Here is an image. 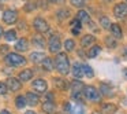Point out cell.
Listing matches in <instances>:
<instances>
[{
	"instance_id": "obj_9",
	"label": "cell",
	"mask_w": 127,
	"mask_h": 114,
	"mask_svg": "<svg viewBox=\"0 0 127 114\" xmlns=\"http://www.w3.org/2000/svg\"><path fill=\"white\" fill-rule=\"evenodd\" d=\"M64 110L68 113H74V114H83V106L82 105H71L70 102L64 103Z\"/></svg>"
},
{
	"instance_id": "obj_18",
	"label": "cell",
	"mask_w": 127,
	"mask_h": 114,
	"mask_svg": "<svg viewBox=\"0 0 127 114\" xmlns=\"http://www.w3.org/2000/svg\"><path fill=\"white\" fill-rule=\"evenodd\" d=\"M18 77H19V81L25 83V81H29L32 77H33V72H32L30 69H25L18 74Z\"/></svg>"
},
{
	"instance_id": "obj_19",
	"label": "cell",
	"mask_w": 127,
	"mask_h": 114,
	"mask_svg": "<svg viewBox=\"0 0 127 114\" xmlns=\"http://www.w3.org/2000/svg\"><path fill=\"white\" fill-rule=\"evenodd\" d=\"M56 106L53 102H44V105H42V111L47 114H52L53 111H55Z\"/></svg>"
},
{
	"instance_id": "obj_23",
	"label": "cell",
	"mask_w": 127,
	"mask_h": 114,
	"mask_svg": "<svg viewBox=\"0 0 127 114\" xmlns=\"http://www.w3.org/2000/svg\"><path fill=\"white\" fill-rule=\"evenodd\" d=\"M41 63H42V69L47 70V72H52L53 67H55V66H53V61L51 58H45Z\"/></svg>"
},
{
	"instance_id": "obj_41",
	"label": "cell",
	"mask_w": 127,
	"mask_h": 114,
	"mask_svg": "<svg viewBox=\"0 0 127 114\" xmlns=\"http://www.w3.org/2000/svg\"><path fill=\"white\" fill-rule=\"evenodd\" d=\"M0 114H11V113H10L8 110H1V111H0Z\"/></svg>"
},
{
	"instance_id": "obj_39",
	"label": "cell",
	"mask_w": 127,
	"mask_h": 114,
	"mask_svg": "<svg viewBox=\"0 0 127 114\" xmlns=\"http://www.w3.org/2000/svg\"><path fill=\"white\" fill-rule=\"evenodd\" d=\"M49 3H53V4H62L64 0H48Z\"/></svg>"
},
{
	"instance_id": "obj_42",
	"label": "cell",
	"mask_w": 127,
	"mask_h": 114,
	"mask_svg": "<svg viewBox=\"0 0 127 114\" xmlns=\"http://www.w3.org/2000/svg\"><path fill=\"white\" fill-rule=\"evenodd\" d=\"M25 114H37V113H34V111L33 110H28V111H26V113Z\"/></svg>"
},
{
	"instance_id": "obj_24",
	"label": "cell",
	"mask_w": 127,
	"mask_h": 114,
	"mask_svg": "<svg viewBox=\"0 0 127 114\" xmlns=\"http://www.w3.org/2000/svg\"><path fill=\"white\" fill-rule=\"evenodd\" d=\"M15 105H17V107H18V109H23L26 105H28L26 96H22V95L17 96V99H15Z\"/></svg>"
},
{
	"instance_id": "obj_16",
	"label": "cell",
	"mask_w": 127,
	"mask_h": 114,
	"mask_svg": "<svg viewBox=\"0 0 127 114\" xmlns=\"http://www.w3.org/2000/svg\"><path fill=\"white\" fill-rule=\"evenodd\" d=\"M26 100H28V105H30V106H37V105H38L40 98H38V95H37V94L28 92V94H26Z\"/></svg>"
},
{
	"instance_id": "obj_21",
	"label": "cell",
	"mask_w": 127,
	"mask_h": 114,
	"mask_svg": "<svg viewBox=\"0 0 127 114\" xmlns=\"http://www.w3.org/2000/svg\"><path fill=\"white\" fill-rule=\"evenodd\" d=\"M77 18L81 21V22H89V23L92 22V21H90V17H89V14H88V11H85V10H81V11H78Z\"/></svg>"
},
{
	"instance_id": "obj_40",
	"label": "cell",
	"mask_w": 127,
	"mask_h": 114,
	"mask_svg": "<svg viewBox=\"0 0 127 114\" xmlns=\"http://www.w3.org/2000/svg\"><path fill=\"white\" fill-rule=\"evenodd\" d=\"M123 77L127 78V67H126V69H123Z\"/></svg>"
},
{
	"instance_id": "obj_1",
	"label": "cell",
	"mask_w": 127,
	"mask_h": 114,
	"mask_svg": "<svg viewBox=\"0 0 127 114\" xmlns=\"http://www.w3.org/2000/svg\"><path fill=\"white\" fill-rule=\"evenodd\" d=\"M55 67L60 74H67L70 72V61L64 52H59L55 59Z\"/></svg>"
},
{
	"instance_id": "obj_15",
	"label": "cell",
	"mask_w": 127,
	"mask_h": 114,
	"mask_svg": "<svg viewBox=\"0 0 127 114\" xmlns=\"http://www.w3.org/2000/svg\"><path fill=\"white\" fill-rule=\"evenodd\" d=\"M111 33H112V36L115 37V39H122L123 37V32H122V28L118 25V23H112L111 25Z\"/></svg>"
},
{
	"instance_id": "obj_33",
	"label": "cell",
	"mask_w": 127,
	"mask_h": 114,
	"mask_svg": "<svg viewBox=\"0 0 127 114\" xmlns=\"http://www.w3.org/2000/svg\"><path fill=\"white\" fill-rule=\"evenodd\" d=\"M101 92H102V94H105V95H111V94H112V88H109L108 85L102 84V85H101Z\"/></svg>"
},
{
	"instance_id": "obj_28",
	"label": "cell",
	"mask_w": 127,
	"mask_h": 114,
	"mask_svg": "<svg viewBox=\"0 0 127 114\" xmlns=\"http://www.w3.org/2000/svg\"><path fill=\"white\" fill-rule=\"evenodd\" d=\"M56 17H58L60 21H63V19H66V18L70 17V11L68 10L62 8V10H59V11H56Z\"/></svg>"
},
{
	"instance_id": "obj_26",
	"label": "cell",
	"mask_w": 127,
	"mask_h": 114,
	"mask_svg": "<svg viewBox=\"0 0 127 114\" xmlns=\"http://www.w3.org/2000/svg\"><path fill=\"white\" fill-rule=\"evenodd\" d=\"M83 88H85V85H83L81 81H77V80H75V81H72V83H71V89H72V92H81Z\"/></svg>"
},
{
	"instance_id": "obj_3",
	"label": "cell",
	"mask_w": 127,
	"mask_h": 114,
	"mask_svg": "<svg viewBox=\"0 0 127 114\" xmlns=\"http://www.w3.org/2000/svg\"><path fill=\"white\" fill-rule=\"evenodd\" d=\"M83 95H85L86 99L92 100V102H100L101 100V96H100V92L97 91V88L92 85H88L83 88Z\"/></svg>"
},
{
	"instance_id": "obj_20",
	"label": "cell",
	"mask_w": 127,
	"mask_h": 114,
	"mask_svg": "<svg viewBox=\"0 0 127 114\" xmlns=\"http://www.w3.org/2000/svg\"><path fill=\"white\" fill-rule=\"evenodd\" d=\"M55 85H56V88H59V89H62V91H64V89H68V83H67L64 78H55Z\"/></svg>"
},
{
	"instance_id": "obj_14",
	"label": "cell",
	"mask_w": 127,
	"mask_h": 114,
	"mask_svg": "<svg viewBox=\"0 0 127 114\" xmlns=\"http://www.w3.org/2000/svg\"><path fill=\"white\" fill-rule=\"evenodd\" d=\"M7 87H8V89H11V91H18V89H21V81L17 80V78H7Z\"/></svg>"
},
{
	"instance_id": "obj_37",
	"label": "cell",
	"mask_w": 127,
	"mask_h": 114,
	"mask_svg": "<svg viewBox=\"0 0 127 114\" xmlns=\"http://www.w3.org/2000/svg\"><path fill=\"white\" fill-rule=\"evenodd\" d=\"M37 4H38V7H41V8H47L48 4L45 0H37Z\"/></svg>"
},
{
	"instance_id": "obj_27",
	"label": "cell",
	"mask_w": 127,
	"mask_h": 114,
	"mask_svg": "<svg viewBox=\"0 0 127 114\" xmlns=\"http://www.w3.org/2000/svg\"><path fill=\"white\" fill-rule=\"evenodd\" d=\"M100 25L102 26L104 29H111V21L108 17H105V15H102V17H100Z\"/></svg>"
},
{
	"instance_id": "obj_11",
	"label": "cell",
	"mask_w": 127,
	"mask_h": 114,
	"mask_svg": "<svg viewBox=\"0 0 127 114\" xmlns=\"http://www.w3.org/2000/svg\"><path fill=\"white\" fill-rule=\"evenodd\" d=\"M116 110H118V107L113 103H104V105H101V113L102 114H115Z\"/></svg>"
},
{
	"instance_id": "obj_30",
	"label": "cell",
	"mask_w": 127,
	"mask_h": 114,
	"mask_svg": "<svg viewBox=\"0 0 127 114\" xmlns=\"http://www.w3.org/2000/svg\"><path fill=\"white\" fill-rule=\"evenodd\" d=\"M82 66H83V74H85L88 78H92V77H93V76H94L93 69H92V67L89 66V65H86V63H85V65H82Z\"/></svg>"
},
{
	"instance_id": "obj_7",
	"label": "cell",
	"mask_w": 127,
	"mask_h": 114,
	"mask_svg": "<svg viewBox=\"0 0 127 114\" xmlns=\"http://www.w3.org/2000/svg\"><path fill=\"white\" fill-rule=\"evenodd\" d=\"M48 47H49V51L52 54H59L60 47H62V43H60L59 36H51L49 43H48Z\"/></svg>"
},
{
	"instance_id": "obj_10",
	"label": "cell",
	"mask_w": 127,
	"mask_h": 114,
	"mask_svg": "<svg viewBox=\"0 0 127 114\" xmlns=\"http://www.w3.org/2000/svg\"><path fill=\"white\" fill-rule=\"evenodd\" d=\"M72 74H74V77L77 78V80H79V78H82L83 76V66L82 63H78V62H75L74 65H72Z\"/></svg>"
},
{
	"instance_id": "obj_36",
	"label": "cell",
	"mask_w": 127,
	"mask_h": 114,
	"mask_svg": "<svg viewBox=\"0 0 127 114\" xmlns=\"http://www.w3.org/2000/svg\"><path fill=\"white\" fill-rule=\"evenodd\" d=\"M71 32H72V34H74V36H78V34L81 33V26H72Z\"/></svg>"
},
{
	"instance_id": "obj_5",
	"label": "cell",
	"mask_w": 127,
	"mask_h": 114,
	"mask_svg": "<svg viewBox=\"0 0 127 114\" xmlns=\"http://www.w3.org/2000/svg\"><path fill=\"white\" fill-rule=\"evenodd\" d=\"M32 88H33V91L38 92V94H44L48 89V84H47V81L42 80V78H37V80H34L33 83H32Z\"/></svg>"
},
{
	"instance_id": "obj_12",
	"label": "cell",
	"mask_w": 127,
	"mask_h": 114,
	"mask_svg": "<svg viewBox=\"0 0 127 114\" xmlns=\"http://www.w3.org/2000/svg\"><path fill=\"white\" fill-rule=\"evenodd\" d=\"M15 47V50L17 51H21V52H25V51H28V48H29V41L25 39V37H22V39H19L17 41V44L14 45Z\"/></svg>"
},
{
	"instance_id": "obj_43",
	"label": "cell",
	"mask_w": 127,
	"mask_h": 114,
	"mask_svg": "<svg viewBox=\"0 0 127 114\" xmlns=\"http://www.w3.org/2000/svg\"><path fill=\"white\" fill-rule=\"evenodd\" d=\"M3 36V28H1V26H0V37Z\"/></svg>"
},
{
	"instance_id": "obj_2",
	"label": "cell",
	"mask_w": 127,
	"mask_h": 114,
	"mask_svg": "<svg viewBox=\"0 0 127 114\" xmlns=\"http://www.w3.org/2000/svg\"><path fill=\"white\" fill-rule=\"evenodd\" d=\"M6 63L8 65V66H21V65H25L26 63V59L25 56L22 55H18V54L15 52H10L7 54L6 56Z\"/></svg>"
},
{
	"instance_id": "obj_35",
	"label": "cell",
	"mask_w": 127,
	"mask_h": 114,
	"mask_svg": "<svg viewBox=\"0 0 127 114\" xmlns=\"http://www.w3.org/2000/svg\"><path fill=\"white\" fill-rule=\"evenodd\" d=\"M34 8H36V4H34L32 0L25 6V10H26V11H32V10H34Z\"/></svg>"
},
{
	"instance_id": "obj_6",
	"label": "cell",
	"mask_w": 127,
	"mask_h": 114,
	"mask_svg": "<svg viewBox=\"0 0 127 114\" xmlns=\"http://www.w3.org/2000/svg\"><path fill=\"white\" fill-rule=\"evenodd\" d=\"M113 15L119 19L127 17V4L126 3H118L113 7Z\"/></svg>"
},
{
	"instance_id": "obj_25",
	"label": "cell",
	"mask_w": 127,
	"mask_h": 114,
	"mask_svg": "<svg viewBox=\"0 0 127 114\" xmlns=\"http://www.w3.org/2000/svg\"><path fill=\"white\" fill-rule=\"evenodd\" d=\"M100 52H101V48H100L98 45H93V47L88 51V58H96Z\"/></svg>"
},
{
	"instance_id": "obj_22",
	"label": "cell",
	"mask_w": 127,
	"mask_h": 114,
	"mask_svg": "<svg viewBox=\"0 0 127 114\" xmlns=\"http://www.w3.org/2000/svg\"><path fill=\"white\" fill-rule=\"evenodd\" d=\"M30 59L34 62V63H38V62H42L45 59V56H44V52H32L30 54Z\"/></svg>"
},
{
	"instance_id": "obj_8",
	"label": "cell",
	"mask_w": 127,
	"mask_h": 114,
	"mask_svg": "<svg viewBox=\"0 0 127 114\" xmlns=\"http://www.w3.org/2000/svg\"><path fill=\"white\" fill-rule=\"evenodd\" d=\"M17 19H18V12L15 10H6L3 12V22L11 25V23L17 22Z\"/></svg>"
},
{
	"instance_id": "obj_32",
	"label": "cell",
	"mask_w": 127,
	"mask_h": 114,
	"mask_svg": "<svg viewBox=\"0 0 127 114\" xmlns=\"http://www.w3.org/2000/svg\"><path fill=\"white\" fill-rule=\"evenodd\" d=\"M70 3L74 7H83L85 6V0H70Z\"/></svg>"
},
{
	"instance_id": "obj_13",
	"label": "cell",
	"mask_w": 127,
	"mask_h": 114,
	"mask_svg": "<svg viewBox=\"0 0 127 114\" xmlns=\"http://www.w3.org/2000/svg\"><path fill=\"white\" fill-rule=\"evenodd\" d=\"M32 43H33V45H36V47H38V48L45 47V39H44V36L40 34V33L34 34L33 39H32Z\"/></svg>"
},
{
	"instance_id": "obj_4",
	"label": "cell",
	"mask_w": 127,
	"mask_h": 114,
	"mask_svg": "<svg viewBox=\"0 0 127 114\" xmlns=\"http://www.w3.org/2000/svg\"><path fill=\"white\" fill-rule=\"evenodd\" d=\"M33 26H34V29H36L38 33H45V32L49 30V25H48V22L44 19V18H41V17H37L36 19L33 21Z\"/></svg>"
},
{
	"instance_id": "obj_38",
	"label": "cell",
	"mask_w": 127,
	"mask_h": 114,
	"mask_svg": "<svg viewBox=\"0 0 127 114\" xmlns=\"http://www.w3.org/2000/svg\"><path fill=\"white\" fill-rule=\"evenodd\" d=\"M105 41H107V45H108V47H111V48H115V47H116V43L113 41V40H109V39H107Z\"/></svg>"
},
{
	"instance_id": "obj_34",
	"label": "cell",
	"mask_w": 127,
	"mask_h": 114,
	"mask_svg": "<svg viewBox=\"0 0 127 114\" xmlns=\"http://www.w3.org/2000/svg\"><path fill=\"white\" fill-rule=\"evenodd\" d=\"M7 91H8L7 84H4V83H1V81H0V95H6Z\"/></svg>"
},
{
	"instance_id": "obj_44",
	"label": "cell",
	"mask_w": 127,
	"mask_h": 114,
	"mask_svg": "<svg viewBox=\"0 0 127 114\" xmlns=\"http://www.w3.org/2000/svg\"><path fill=\"white\" fill-rule=\"evenodd\" d=\"M105 1H112V0H105Z\"/></svg>"
},
{
	"instance_id": "obj_17",
	"label": "cell",
	"mask_w": 127,
	"mask_h": 114,
	"mask_svg": "<svg viewBox=\"0 0 127 114\" xmlns=\"http://www.w3.org/2000/svg\"><path fill=\"white\" fill-rule=\"evenodd\" d=\"M94 43H96V37L92 36V34H86V36H83L82 40H81V45H82L83 48L89 47V45L94 44Z\"/></svg>"
},
{
	"instance_id": "obj_29",
	"label": "cell",
	"mask_w": 127,
	"mask_h": 114,
	"mask_svg": "<svg viewBox=\"0 0 127 114\" xmlns=\"http://www.w3.org/2000/svg\"><path fill=\"white\" fill-rule=\"evenodd\" d=\"M4 39H6L7 41H14V40H17V32L15 30H7L6 33H4Z\"/></svg>"
},
{
	"instance_id": "obj_31",
	"label": "cell",
	"mask_w": 127,
	"mask_h": 114,
	"mask_svg": "<svg viewBox=\"0 0 127 114\" xmlns=\"http://www.w3.org/2000/svg\"><path fill=\"white\" fill-rule=\"evenodd\" d=\"M75 47V41L71 39H67L66 41H64V48H66V51H72Z\"/></svg>"
}]
</instances>
